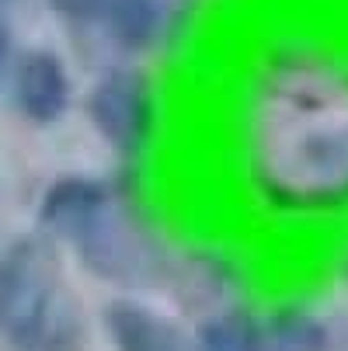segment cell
<instances>
[{
    "mask_svg": "<svg viewBox=\"0 0 348 351\" xmlns=\"http://www.w3.org/2000/svg\"><path fill=\"white\" fill-rule=\"evenodd\" d=\"M258 184L279 209L321 213L348 206V108L338 97L324 119H300L262 146Z\"/></svg>",
    "mask_w": 348,
    "mask_h": 351,
    "instance_id": "1",
    "label": "cell"
},
{
    "mask_svg": "<svg viewBox=\"0 0 348 351\" xmlns=\"http://www.w3.org/2000/svg\"><path fill=\"white\" fill-rule=\"evenodd\" d=\"M67 247H73L87 275L126 292L154 289L171 268V258L157 233L146 226L136 206L119 195V188Z\"/></svg>",
    "mask_w": 348,
    "mask_h": 351,
    "instance_id": "2",
    "label": "cell"
},
{
    "mask_svg": "<svg viewBox=\"0 0 348 351\" xmlns=\"http://www.w3.org/2000/svg\"><path fill=\"white\" fill-rule=\"evenodd\" d=\"M63 306L60 250L38 230L0 250V337L14 351H38Z\"/></svg>",
    "mask_w": 348,
    "mask_h": 351,
    "instance_id": "3",
    "label": "cell"
},
{
    "mask_svg": "<svg viewBox=\"0 0 348 351\" xmlns=\"http://www.w3.org/2000/svg\"><path fill=\"white\" fill-rule=\"evenodd\" d=\"M84 115L119 157H136L157 125L154 80L136 63H115L94 77L84 94Z\"/></svg>",
    "mask_w": 348,
    "mask_h": 351,
    "instance_id": "4",
    "label": "cell"
},
{
    "mask_svg": "<svg viewBox=\"0 0 348 351\" xmlns=\"http://www.w3.org/2000/svg\"><path fill=\"white\" fill-rule=\"evenodd\" d=\"M4 90L11 97V108L18 112V119L35 129L60 125L73 105L70 66L49 45H32V49L14 53Z\"/></svg>",
    "mask_w": 348,
    "mask_h": 351,
    "instance_id": "5",
    "label": "cell"
},
{
    "mask_svg": "<svg viewBox=\"0 0 348 351\" xmlns=\"http://www.w3.org/2000/svg\"><path fill=\"white\" fill-rule=\"evenodd\" d=\"M115 184L105 178H91V174H63L49 184L38 198L35 209V230L49 237L56 247L70 243L84 223L102 209L112 198Z\"/></svg>",
    "mask_w": 348,
    "mask_h": 351,
    "instance_id": "6",
    "label": "cell"
},
{
    "mask_svg": "<svg viewBox=\"0 0 348 351\" xmlns=\"http://www.w3.org/2000/svg\"><path fill=\"white\" fill-rule=\"evenodd\" d=\"M185 14V0H112L102 35L126 56H146L161 49Z\"/></svg>",
    "mask_w": 348,
    "mask_h": 351,
    "instance_id": "7",
    "label": "cell"
},
{
    "mask_svg": "<svg viewBox=\"0 0 348 351\" xmlns=\"http://www.w3.org/2000/svg\"><path fill=\"white\" fill-rule=\"evenodd\" d=\"M112 351H192L185 330L132 295H119L102 310Z\"/></svg>",
    "mask_w": 348,
    "mask_h": 351,
    "instance_id": "8",
    "label": "cell"
},
{
    "mask_svg": "<svg viewBox=\"0 0 348 351\" xmlns=\"http://www.w3.org/2000/svg\"><path fill=\"white\" fill-rule=\"evenodd\" d=\"M192 351H265V324L247 306L213 310L198 324Z\"/></svg>",
    "mask_w": 348,
    "mask_h": 351,
    "instance_id": "9",
    "label": "cell"
},
{
    "mask_svg": "<svg viewBox=\"0 0 348 351\" xmlns=\"http://www.w3.org/2000/svg\"><path fill=\"white\" fill-rule=\"evenodd\" d=\"M265 324V351H331V330L303 306L275 310Z\"/></svg>",
    "mask_w": 348,
    "mask_h": 351,
    "instance_id": "10",
    "label": "cell"
},
{
    "mask_svg": "<svg viewBox=\"0 0 348 351\" xmlns=\"http://www.w3.org/2000/svg\"><path fill=\"white\" fill-rule=\"evenodd\" d=\"M112 0H45V8L53 11L67 28L87 32V28H102V18L108 11Z\"/></svg>",
    "mask_w": 348,
    "mask_h": 351,
    "instance_id": "11",
    "label": "cell"
},
{
    "mask_svg": "<svg viewBox=\"0 0 348 351\" xmlns=\"http://www.w3.org/2000/svg\"><path fill=\"white\" fill-rule=\"evenodd\" d=\"M11 63H14V38H11L8 21L0 18V90H4V84H8V70H11Z\"/></svg>",
    "mask_w": 348,
    "mask_h": 351,
    "instance_id": "12",
    "label": "cell"
},
{
    "mask_svg": "<svg viewBox=\"0 0 348 351\" xmlns=\"http://www.w3.org/2000/svg\"><path fill=\"white\" fill-rule=\"evenodd\" d=\"M0 226H4V188H0Z\"/></svg>",
    "mask_w": 348,
    "mask_h": 351,
    "instance_id": "13",
    "label": "cell"
},
{
    "mask_svg": "<svg viewBox=\"0 0 348 351\" xmlns=\"http://www.w3.org/2000/svg\"><path fill=\"white\" fill-rule=\"evenodd\" d=\"M14 4H21V0H0V8H14Z\"/></svg>",
    "mask_w": 348,
    "mask_h": 351,
    "instance_id": "14",
    "label": "cell"
}]
</instances>
